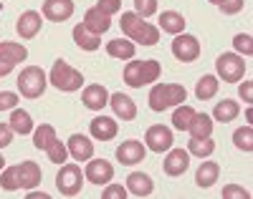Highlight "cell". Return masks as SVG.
I'll use <instances>...</instances> for the list:
<instances>
[{"label":"cell","instance_id":"1","mask_svg":"<svg viewBox=\"0 0 253 199\" xmlns=\"http://www.w3.org/2000/svg\"><path fill=\"white\" fill-rule=\"evenodd\" d=\"M162 73V66L160 61H129L124 66V83L132 86V88H142V86H150L160 78Z\"/></svg>","mask_w":253,"mask_h":199},{"label":"cell","instance_id":"2","mask_svg":"<svg viewBox=\"0 0 253 199\" xmlns=\"http://www.w3.org/2000/svg\"><path fill=\"white\" fill-rule=\"evenodd\" d=\"M187 99V91H185V86L180 83H157L150 88V108L152 111H165V108H170V106H180L185 103Z\"/></svg>","mask_w":253,"mask_h":199},{"label":"cell","instance_id":"3","mask_svg":"<svg viewBox=\"0 0 253 199\" xmlns=\"http://www.w3.org/2000/svg\"><path fill=\"white\" fill-rule=\"evenodd\" d=\"M46 86H48V78H46V73H43L41 66H26V68L20 71V76H18V91H20V96H26V99L43 96Z\"/></svg>","mask_w":253,"mask_h":199},{"label":"cell","instance_id":"4","mask_svg":"<svg viewBox=\"0 0 253 199\" xmlns=\"http://www.w3.org/2000/svg\"><path fill=\"white\" fill-rule=\"evenodd\" d=\"M48 83H53L58 91L71 94V91H79V88H81V83H84V73L76 71V68H71L66 61H61V58H58V61L53 63L51 73H48Z\"/></svg>","mask_w":253,"mask_h":199},{"label":"cell","instance_id":"5","mask_svg":"<svg viewBox=\"0 0 253 199\" xmlns=\"http://www.w3.org/2000/svg\"><path fill=\"white\" fill-rule=\"evenodd\" d=\"M215 71H218V78H223L225 83H238L246 76V61L238 53H223L215 61Z\"/></svg>","mask_w":253,"mask_h":199},{"label":"cell","instance_id":"6","mask_svg":"<svg viewBox=\"0 0 253 199\" xmlns=\"http://www.w3.org/2000/svg\"><path fill=\"white\" fill-rule=\"evenodd\" d=\"M56 187L63 197H76L84 187V174L79 164H63L61 171L56 174Z\"/></svg>","mask_w":253,"mask_h":199},{"label":"cell","instance_id":"7","mask_svg":"<svg viewBox=\"0 0 253 199\" xmlns=\"http://www.w3.org/2000/svg\"><path fill=\"white\" fill-rule=\"evenodd\" d=\"M172 56L182 63H193L200 58V43L195 35H187V33H180L175 35L172 40Z\"/></svg>","mask_w":253,"mask_h":199},{"label":"cell","instance_id":"8","mask_svg":"<svg viewBox=\"0 0 253 199\" xmlns=\"http://www.w3.org/2000/svg\"><path fill=\"white\" fill-rule=\"evenodd\" d=\"M84 179H89L91 184H109L114 179V166L107 159H89L86 169H84Z\"/></svg>","mask_w":253,"mask_h":199},{"label":"cell","instance_id":"9","mask_svg":"<svg viewBox=\"0 0 253 199\" xmlns=\"http://www.w3.org/2000/svg\"><path fill=\"white\" fill-rule=\"evenodd\" d=\"M144 144L150 146V151L162 154V151H167V149L175 144V139H172V131H170V129L162 126V124H157V126H150V129H147Z\"/></svg>","mask_w":253,"mask_h":199},{"label":"cell","instance_id":"10","mask_svg":"<svg viewBox=\"0 0 253 199\" xmlns=\"http://www.w3.org/2000/svg\"><path fill=\"white\" fill-rule=\"evenodd\" d=\"M187 166H190L187 149H172V146L167 149V157H165V164H162L167 176H182L187 171Z\"/></svg>","mask_w":253,"mask_h":199},{"label":"cell","instance_id":"11","mask_svg":"<svg viewBox=\"0 0 253 199\" xmlns=\"http://www.w3.org/2000/svg\"><path fill=\"white\" fill-rule=\"evenodd\" d=\"M144 154H147V149H144V144L137 141V139H129V141H124L122 146H117V159H119V164H124V166L139 164V162L144 159Z\"/></svg>","mask_w":253,"mask_h":199},{"label":"cell","instance_id":"12","mask_svg":"<svg viewBox=\"0 0 253 199\" xmlns=\"http://www.w3.org/2000/svg\"><path fill=\"white\" fill-rule=\"evenodd\" d=\"M41 26H43V18H41L38 10H26L20 13V18L15 20V31L20 33V38H36L41 33Z\"/></svg>","mask_w":253,"mask_h":199},{"label":"cell","instance_id":"13","mask_svg":"<svg viewBox=\"0 0 253 199\" xmlns=\"http://www.w3.org/2000/svg\"><path fill=\"white\" fill-rule=\"evenodd\" d=\"M74 0H46L43 3V18H48L51 23H63L74 15Z\"/></svg>","mask_w":253,"mask_h":199},{"label":"cell","instance_id":"14","mask_svg":"<svg viewBox=\"0 0 253 199\" xmlns=\"http://www.w3.org/2000/svg\"><path fill=\"white\" fill-rule=\"evenodd\" d=\"M81 101L86 108H91V111H101L104 106H109V91L101 83H91V86L84 88Z\"/></svg>","mask_w":253,"mask_h":199},{"label":"cell","instance_id":"15","mask_svg":"<svg viewBox=\"0 0 253 199\" xmlns=\"http://www.w3.org/2000/svg\"><path fill=\"white\" fill-rule=\"evenodd\" d=\"M69 149V157H74L76 162H89L94 157V144L89 136H84V134H74L66 144Z\"/></svg>","mask_w":253,"mask_h":199},{"label":"cell","instance_id":"16","mask_svg":"<svg viewBox=\"0 0 253 199\" xmlns=\"http://www.w3.org/2000/svg\"><path fill=\"white\" fill-rule=\"evenodd\" d=\"M109 106L114 108V116L122 119V121L137 119V106L126 94H109Z\"/></svg>","mask_w":253,"mask_h":199},{"label":"cell","instance_id":"17","mask_svg":"<svg viewBox=\"0 0 253 199\" xmlns=\"http://www.w3.org/2000/svg\"><path fill=\"white\" fill-rule=\"evenodd\" d=\"M84 28L91 31V33H96V35H101V33H107V31L112 28V18H109L107 13H101V10L94 5V8H89L86 13H84Z\"/></svg>","mask_w":253,"mask_h":199},{"label":"cell","instance_id":"18","mask_svg":"<svg viewBox=\"0 0 253 199\" xmlns=\"http://www.w3.org/2000/svg\"><path fill=\"white\" fill-rule=\"evenodd\" d=\"M155 189V182L150 174L144 171H132L129 176H126V192L134 194V197H150Z\"/></svg>","mask_w":253,"mask_h":199},{"label":"cell","instance_id":"19","mask_svg":"<svg viewBox=\"0 0 253 199\" xmlns=\"http://www.w3.org/2000/svg\"><path fill=\"white\" fill-rule=\"evenodd\" d=\"M89 129H91V136L96 141H112L117 136V131H119V124L114 119H109V116H96L89 124Z\"/></svg>","mask_w":253,"mask_h":199},{"label":"cell","instance_id":"20","mask_svg":"<svg viewBox=\"0 0 253 199\" xmlns=\"http://www.w3.org/2000/svg\"><path fill=\"white\" fill-rule=\"evenodd\" d=\"M18 176H20V189H33L43 179V171L36 162H23L18 166Z\"/></svg>","mask_w":253,"mask_h":199},{"label":"cell","instance_id":"21","mask_svg":"<svg viewBox=\"0 0 253 199\" xmlns=\"http://www.w3.org/2000/svg\"><path fill=\"white\" fill-rule=\"evenodd\" d=\"M107 53L119 61H132L137 53V43H132L129 38H114L107 43Z\"/></svg>","mask_w":253,"mask_h":199},{"label":"cell","instance_id":"22","mask_svg":"<svg viewBox=\"0 0 253 199\" xmlns=\"http://www.w3.org/2000/svg\"><path fill=\"white\" fill-rule=\"evenodd\" d=\"M218 174H220V166L218 162H203L195 171V184L200 189H208V187H213L218 182Z\"/></svg>","mask_w":253,"mask_h":199},{"label":"cell","instance_id":"23","mask_svg":"<svg viewBox=\"0 0 253 199\" xmlns=\"http://www.w3.org/2000/svg\"><path fill=\"white\" fill-rule=\"evenodd\" d=\"M74 43H76L81 51H96L101 46V35L86 31V28H84V23H79V26H74Z\"/></svg>","mask_w":253,"mask_h":199},{"label":"cell","instance_id":"24","mask_svg":"<svg viewBox=\"0 0 253 199\" xmlns=\"http://www.w3.org/2000/svg\"><path fill=\"white\" fill-rule=\"evenodd\" d=\"M10 129L15 131V134H20V136H28V134H33V119H31V114L28 111H23V108H13V114H10Z\"/></svg>","mask_w":253,"mask_h":199},{"label":"cell","instance_id":"25","mask_svg":"<svg viewBox=\"0 0 253 199\" xmlns=\"http://www.w3.org/2000/svg\"><path fill=\"white\" fill-rule=\"evenodd\" d=\"M160 28L165 33H172V35H180L185 31V15L177 13V10H165L160 15Z\"/></svg>","mask_w":253,"mask_h":199},{"label":"cell","instance_id":"26","mask_svg":"<svg viewBox=\"0 0 253 199\" xmlns=\"http://www.w3.org/2000/svg\"><path fill=\"white\" fill-rule=\"evenodd\" d=\"M0 58H5L10 63H23L28 58V48L23 46V43L3 40V43H0Z\"/></svg>","mask_w":253,"mask_h":199},{"label":"cell","instance_id":"27","mask_svg":"<svg viewBox=\"0 0 253 199\" xmlns=\"http://www.w3.org/2000/svg\"><path fill=\"white\" fill-rule=\"evenodd\" d=\"M238 114H241V106H238L233 99H223V101H220V103H215V108H213V119H215V121H220V124L233 121Z\"/></svg>","mask_w":253,"mask_h":199},{"label":"cell","instance_id":"28","mask_svg":"<svg viewBox=\"0 0 253 199\" xmlns=\"http://www.w3.org/2000/svg\"><path fill=\"white\" fill-rule=\"evenodd\" d=\"M187 131H190V139H208L213 134V119L208 114H195V119H193Z\"/></svg>","mask_w":253,"mask_h":199},{"label":"cell","instance_id":"29","mask_svg":"<svg viewBox=\"0 0 253 199\" xmlns=\"http://www.w3.org/2000/svg\"><path fill=\"white\" fill-rule=\"evenodd\" d=\"M119 26H122V33L134 43V38H137L139 31L144 28V18L137 15V13H122V23H119Z\"/></svg>","mask_w":253,"mask_h":199},{"label":"cell","instance_id":"30","mask_svg":"<svg viewBox=\"0 0 253 199\" xmlns=\"http://www.w3.org/2000/svg\"><path fill=\"white\" fill-rule=\"evenodd\" d=\"M218 88H220L218 76H203V78L198 81V86H195V96H198L200 101H208V99H213V96L218 94Z\"/></svg>","mask_w":253,"mask_h":199},{"label":"cell","instance_id":"31","mask_svg":"<svg viewBox=\"0 0 253 199\" xmlns=\"http://www.w3.org/2000/svg\"><path fill=\"white\" fill-rule=\"evenodd\" d=\"M215 151V141L213 139H190V144H187V154L190 157H200V159H208L210 154Z\"/></svg>","mask_w":253,"mask_h":199},{"label":"cell","instance_id":"32","mask_svg":"<svg viewBox=\"0 0 253 199\" xmlns=\"http://www.w3.org/2000/svg\"><path fill=\"white\" fill-rule=\"evenodd\" d=\"M56 141V129L51 124H41L38 129H33V146L36 149H48V144Z\"/></svg>","mask_w":253,"mask_h":199},{"label":"cell","instance_id":"33","mask_svg":"<svg viewBox=\"0 0 253 199\" xmlns=\"http://www.w3.org/2000/svg\"><path fill=\"white\" fill-rule=\"evenodd\" d=\"M195 108L193 106H185V103H180L177 108H175V114H172V124H175V129H180V131H187L190 129V124H193V119H195Z\"/></svg>","mask_w":253,"mask_h":199},{"label":"cell","instance_id":"34","mask_svg":"<svg viewBox=\"0 0 253 199\" xmlns=\"http://www.w3.org/2000/svg\"><path fill=\"white\" fill-rule=\"evenodd\" d=\"M233 144H236L241 151L251 154V151H253V129H251V126H241V129H236Z\"/></svg>","mask_w":253,"mask_h":199},{"label":"cell","instance_id":"35","mask_svg":"<svg viewBox=\"0 0 253 199\" xmlns=\"http://www.w3.org/2000/svg\"><path fill=\"white\" fill-rule=\"evenodd\" d=\"M0 187H3L5 192H15V189H20L18 166H8V169H3V174H0Z\"/></svg>","mask_w":253,"mask_h":199},{"label":"cell","instance_id":"36","mask_svg":"<svg viewBox=\"0 0 253 199\" xmlns=\"http://www.w3.org/2000/svg\"><path fill=\"white\" fill-rule=\"evenodd\" d=\"M157 40H160V28L152 26V23H144V28L134 38V43H139V46H155Z\"/></svg>","mask_w":253,"mask_h":199},{"label":"cell","instance_id":"37","mask_svg":"<svg viewBox=\"0 0 253 199\" xmlns=\"http://www.w3.org/2000/svg\"><path fill=\"white\" fill-rule=\"evenodd\" d=\"M46 154H48V159H51L53 164H66V159H69V149H66V144H61L58 139L48 144Z\"/></svg>","mask_w":253,"mask_h":199},{"label":"cell","instance_id":"38","mask_svg":"<svg viewBox=\"0 0 253 199\" xmlns=\"http://www.w3.org/2000/svg\"><path fill=\"white\" fill-rule=\"evenodd\" d=\"M233 48L238 51V56H251L253 53V38L248 33H238L233 38Z\"/></svg>","mask_w":253,"mask_h":199},{"label":"cell","instance_id":"39","mask_svg":"<svg viewBox=\"0 0 253 199\" xmlns=\"http://www.w3.org/2000/svg\"><path fill=\"white\" fill-rule=\"evenodd\" d=\"M134 13L142 18H150L157 13V0H134Z\"/></svg>","mask_w":253,"mask_h":199},{"label":"cell","instance_id":"40","mask_svg":"<svg viewBox=\"0 0 253 199\" xmlns=\"http://www.w3.org/2000/svg\"><path fill=\"white\" fill-rule=\"evenodd\" d=\"M251 194L243 189V187H238V184H228V187H223V199H248Z\"/></svg>","mask_w":253,"mask_h":199},{"label":"cell","instance_id":"41","mask_svg":"<svg viewBox=\"0 0 253 199\" xmlns=\"http://www.w3.org/2000/svg\"><path fill=\"white\" fill-rule=\"evenodd\" d=\"M18 103V94L13 91H0V111H13Z\"/></svg>","mask_w":253,"mask_h":199},{"label":"cell","instance_id":"42","mask_svg":"<svg viewBox=\"0 0 253 199\" xmlns=\"http://www.w3.org/2000/svg\"><path fill=\"white\" fill-rule=\"evenodd\" d=\"M243 5H246V0H223L218 8H220L225 15H236V13L243 10Z\"/></svg>","mask_w":253,"mask_h":199},{"label":"cell","instance_id":"43","mask_svg":"<svg viewBox=\"0 0 253 199\" xmlns=\"http://www.w3.org/2000/svg\"><path fill=\"white\" fill-rule=\"evenodd\" d=\"M96 8H99L101 13H107V15L112 18L114 13H119V10H122V0H99V3H96Z\"/></svg>","mask_w":253,"mask_h":199},{"label":"cell","instance_id":"44","mask_svg":"<svg viewBox=\"0 0 253 199\" xmlns=\"http://www.w3.org/2000/svg\"><path fill=\"white\" fill-rule=\"evenodd\" d=\"M101 197L104 199H124L126 197V187H122V184H107V189L101 192Z\"/></svg>","mask_w":253,"mask_h":199},{"label":"cell","instance_id":"45","mask_svg":"<svg viewBox=\"0 0 253 199\" xmlns=\"http://www.w3.org/2000/svg\"><path fill=\"white\" fill-rule=\"evenodd\" d=\"M13 134H15V131L10 129V124H0V149L10 146V141H13Z\"/></svg>","mask_w":253,"mask_h":199},{"label":"cell","instance_id":"46","mask_svg":"<svg viewBox=\"0 0 253 199\" xmlns=\"http://www.w3.org/2000/svg\"><path fill=\"white\" fill-rule=\"evenodd\" d=\"M241 99H243L246 103L253 101V83H251V81H243V86H241Z\"/></svg>","mask_w":253,"mask_h":199},{"label":"cell","instance_id":"47","mask_svg":"<svg viewBox=\"0 0 253 199\" xmlns=\"http://www.w3.org/2000/svg\"><path fill=\"white\" fill-rule=\"evenodd\" d=\"M13 68H15V63H10V61H5V58H0V78L8 76Z\"/></svg>","mask_w":253,"mask_h":199},{"label":"cell","instance_id":"48","mask_svg":"<svg viewBox=\"0 0 253 199\" xmlns=\"http://www.w3.org/2000/svg\"><path fill=\"white\" fill-rule=\"evenodd\" d=\"M28 197H31V199H48V194H46V192H31Z\"/></svg>","mask_w":253,"mask_h":199},{"label":"cell","instance_id":"49","mask_svg":"<svg viewBox=\"0 0 253 199\" xmlns=\"http://www.w3.org/2000/svg\"><path fill=\"white\" fill-rule=\"evenodd\" d=\"M5 169V159H3V154H0V171Z\"/></svg>","mask_w":253,"mask_h":199},{"label":"cell","instance_id":"50","mask_svg":"<svg viewBox=\"0 0 253 199\" xmlns=\"http://www.w3.org/2000/svg\"><path fill=\"white\" fill-rule=\"evenodd\" d=\"M210 3H215V5H220V3H223V0H210Z\"/></svg>","mask_w":253,"mask_h":199}]
</instances>
